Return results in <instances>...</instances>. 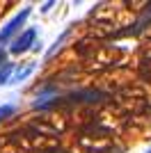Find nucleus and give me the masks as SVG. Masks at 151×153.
<instances>
[{"instance_id": "6e6552de", "label": "nucleus", "mask_w": 151, "mask_h": 153, "mask_svg": "<svg viewBox=\"0 0 151 153\" xmlns=\"http://www.w3.org/2000/svg\"><path fill=\"white\" fill-rule=\"evenodd\" d=\"M53 5H55V2H46V5H44V7H41V12H44V14H46V12H48V9H50V7H53Z\"/></svg>"}, {"instance_id": "7ed1b4c3", "label": "nucleus", "mask_w": 151, "mask_h": 153, "mask_svg": "<svg viewBox=\"0 0 151 153\" xmlns=\"http://www.w3.org/2000/svg\"><path fill=\"white\" fill-rule=\"evenodd\" d=\"M34 66H37L34 62H25L23 66H14V73H12V78H9V85H19V82H23L25 78L30 76L32 71H34Z\"/></svg>"}, {"instance_id": "9d476101", "label": "nucleus", "mask_w": 151, "mask_h": 153, "mask_svg": "<svg viewBox=\"0 0 151 153\" xmlns=\"http://www.w3.org/2000/svg\"><path fill=\"white\" fill-rule=\"evenodd\" d=\"M147 153H151V149H149V151H147Z\"/></svg>"}, {"instance_id": "0eeeda50", "label": "nucleus", "mask_w": 151, "mask_h": 153, "mask_svg": "<svg viewBox=\"0 0 151 153\" xmlns=\"http://www.w3.org/2000/svg\"><path fill=\"white\" fill-rule=\"evenodd\" d=\"M5 64H7V53L0 48V66H5Z\"/></svg>"}, {"instance_id": "39448f33", "label": "nucleus", "mask_w": 151, "mask_h": 153, "mask_svg": "<svg viewBox=\"0 0 151 153\" xmlns=\"http://www.w3.org/2000/svg\"><path fill=\"white\" fill-rule=\"evenodd\" d=\"M67 34H69V30H64L62 34H60V37L55 39V44H53V48H50V51L46 53V59H50V57H53V55H55V51H57V48H60V46H62V41H64V39H67Z\"/></svg>"}, {"instance_id": "423d86ee", "label": "nucleus", "mask_w": 151, "mask_h": 153, "mask_svg": "<svg viewBox=\"0 0 151 153\" xmlns=\"http://www.w3.org/2000/svg\"><path fill=\"white\" fill-rule=\"evenodd\" d=\"M14 112H16V105H14V103H5V105H0V121L7 119V117H12Z\"/></svg>"}, {"instance_id": "1a4fd4ad", "label": "nucleus", "mask_w": 151, "mask_h": 153, "mask_svg": "<svg viewBox=\"0 0 151 153\" xmlns=\"http://www.w3.org/2000/svg\"><path fill=\"white\" fill-rule=\"evenodd\" d=\"M46 153H64V151H46Z\"/></svg>"}, {"instance_id": "f257e3e1", "label": "nucleus", "mask_w": 151, "mask_h": 153, "mask_svg": "<svg viewBox=\"0 0 151 153\" xmlns=\"http://www.w3.org/2000/svg\"><path fill=\"white\" fill-rule=\"evenodd\" d=\"M30 14H32V7H23L14 19H9L2 25V30H0V46H7V44H12L14 39L21 34V27L25 25V21L30 19Z\"/></svg>"}, {"instance_id": "f03ea898", "label": "nucleus", "mask_w": 151, "mask_h": 153, "mask_svg": "<svg viewBox=\"0 0 151 153\" xmlns=\"http://www.w3.org/2000/svg\"><path fill=\"white\" fill-rule=\"evenodd\" d=\"M37 44V27H25L19 37L9 44V53L12 55H23V53L32 51Z\"/></svg>"}, {"instance_id": "20e7f679", "label": "nucleus", "mask_w": 151, "mask_h": 153, "mask_svg": "<svg viewBox=\"0 0 151 153\" xmlns=\"http://www.w3.org/2000/svg\"><path fill=\"white\" fill-rule=\"evenodd\" d=\"M14 66H16V64H12V62H7L5 66H0V87L9 82V78H12V73H14Z\"/></svg>"}]
</instances>
